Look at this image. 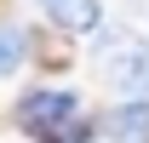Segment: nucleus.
Returning <instances> with one entry per match:
<instances>
[{
  "instance_id": "nucleus-1",
  "label": "nucleus",
  "mask_w": 149,
  "mask_h": 143,
  "mask_svg": "<svg viewBox=\"0 0 149 143\" xmlns=\"http://www.w3.org/2000/svg\"><path fill=\"white\" fill-rule=\"evenodd\" d=\"M80 120H86V109L63 86H35L29 97H17V126L29 137H40V143H74Z\"/></svg>"
},
{
  "instance_id": "nucleus-4",
  "label": "nucleus",
  "mask_w": 149,
  "mask_h": 143,
  "mask_svg": "<svg viewBox=\"0 0 149 143\" xmlns=\"http://www.w3.org/2000/svg\"><path fill=\"white\" fill-rule=\"evenodd\" d=\"M109 143H149V97H126L109 109Z\"/></svg>"
},
{
  "instance_id": "nucleus-2",
  "label": "nucleus",
  "mask_w": 149,
  "mask_h": 143,
  "mask_svg": "<svg viewBox=\"0 0 149 143\" xmlns=\"http://www.w3.org/2000/svg\"><path fill=\"white\" fill-rule=\"evenodd\" d=\"M103 74H109L115 92H126V97H149V46L132 29H115L103 35V52H97Z\"/></svg>"
},
{
  "instance_id": "nucleus-5",
  "label": "nucleus",
  "mask_w": 149,
  "mask_h": 143,
  "mask_svg": "<svg viewBox=\"0 0 149 143\" xmlns=\"http://www.w3.org/2000/svg\"><path fill=\"white\" fill-rule=\"evenodd\" d=\"M23 57H29V35L12 29V23H0V80H6V74H17Z\"/></svg>"
},
{
  "instance_id": "nucleus-3",
  "label": "nucleus",
  "mask_w": 149,
  "mask_h": 143,
  "mask_svg": "<svg viewBox=\"0 0 149 143\" xmlns=\"http://www.w3.org/2000/svg\"><path fill=\"white\" fill-rule=\"evenodd\" d=\"M40 12H46V23L63 29V35H92L97 23H103V6H97V0H40Z\"/></svg>"
}]
</instances>
